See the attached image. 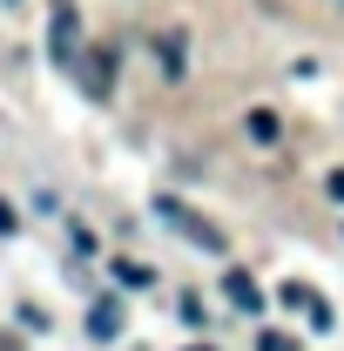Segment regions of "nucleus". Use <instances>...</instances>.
Instances as JSON below:
<instances>
[{
	"label": "nucleus",
	"instance_id": "obj_12",
	"mask_svg": "<svg viewBox=\"0 0 344 351\" xmlns=\"http://www.w3.org/2000/svg\"><path fill=\"white\" fill-rule=\"evenodd\" d=\"M7 230H14V210H7V203H0V237H7Z\"/></svg>",
	"mask_w": 344,
	"mask_h": 351
},
{
	"label": "nucleus",
	"instance_id": "obj_10",
	"mask_svg": "<svg viewBox=\"0 0 344 351\" xmlns=\"http://www.w3.org/2000/svg\"><path fill=\"white\" fill-rule=\"evenodd\" d=\"M257 351H297V338H291V331H263Z\"/></svg>",
	"mask_w": 344,
	"mask_h": 351
},
{
	"label": "nucleus",
	"instance_id": "obj_7",
	"mask_svg": "<svg viewBox=\"0 0 344 351\" xmlns=\"http://www.w3.org/2000/svg\"><path fill=\"white\" fill-rule=\"evenodd\" d=\"M115 284H122V291H149V284H156V270H149V263H135V257H115Z\"/></svg>",
	"mask_w": 344,
	"mask_h": 351
},
{
	"label": "nucleus",
	"instance_id": "obj_2",
	"mask_svg": "<svg viewBox=\"0 0 344 351\" xmlns=\"http://www.w3.org/2000/svg\"><path fill=\"white\" fill-rule=\"evenodd\" d=\"M75 75H82V95L88 101H115V75H122V47H82V68H75Z\"/></svg>",
	"mask_w": 344,
	"mask_h": 351
},
{
	"label": "nucleus",
	"instance_id": "obj_13",
	"mask_svg": "<svg viewBox=\"0 0 344 351\" xmlns=\"http://www.w3.org/2000/svg\"><path fill=\"white\" fill-rule=\"evenodd\" d=\"M331 7H338V14H344V0H331Z\"/></svg>",
	"mask_w": 344,
	"mask_h": 351
},
{
	"label": "nucleus",
	"instance_id": "obj_6",
	"mask_svg": "<svg viewBox=\"0 0 344 351\" xmlns=\"http://www.w3.org/2000/svg\"><path fill=\"white\" fill-rule=\"evenodd\" d=\"M88 338H101V345L122 338V304H115V298H101V304L88 311Z\"/></svg>",
	"mask_w": 344,
	"mask_h": 351
},
{
	"label": "nucleus",
	"instance_id": "obj_3",
	"mask_svg": "<svg viewBox=\"0 0 344 351\" xmlns=\"http://www.w3.org/2000/svg\"><path fill=\"white\" fill-rule=\"evenodd\" d=\"M47 54L75 75L82 68V27H75V0H54L47 7Z\"/></svg>",
	"mask_w": 344,
	"mask_h": 351
},
{
	"label": "nucleus",
	"instance_id": "obj_8",
	"mask_svg": "<svg viewBox=\"0 0 344 351\" xmlns=\"http://www.w3.org/2000/svg\"><path fill=\"white\" fill-rule=\"evenodd\" d=\"M156 54H162V75H182V34H162Z\"/></svg>",
	"mask_w": 344,
	"mask_h": 351
},
{
	"label": "nucleus",
	"instance_id": "obj_5",
	"mask_svg": "<svg viewBox=\"0 0 344 351\" xmlns=\"http://www.w3.org/2000/svg\"><path fill=\"white\" fill-rule=\"evenodd\" d=\"M223 298L243 311V317H263V291H257V277H250V270H223Z\"/></svg>",
	"mask_w": 344,
	"mask_h": 351
},
{
	"label": "nucleus",
	"instance_id": "obj_1",
	"mask_svg": "<svg viewBox=\"0 0 344 351\" xmlns=\"http://www.w3.org/2000/svg\"><path fill=\"white\" fill-rule=\"evenodd\" d=\"M156 210H162V223H169L175 237H189L196 250H210V257H223V250H230V237H223L210 217H196L189 203H175V196H156Z\"/></svg>",
	"mask_w": 344,
	"mask_h": 351
},
{
	"label": "nucleus",
	"instance_id": "obj_9",
	"mask_svg": "<svg viewBox=\"0 0 344 351\" xmlns=\"http://www.w3.org/2000/svg\"><path fill=\"white\" fill-rule=\"evenodd\" d=\"M250 135H257V142H277V115L257 108V115H250Z\"/></svg>",
	"mask_w": 344,
	"mask_h": 351
},
{
	"label": "nucleus",
	"instance_id": "obj_11",
	"mask_svg": "<svg viewBox=\"0 0 344 351\" xmlns=\"http://www.w3.org/2000/svg\"><path fill=\"white\" fill-rule=\"evenodd\" d=\"M324 189H331V196L344 203V169H331V176H324Z\"/></svg>",
	"mask_w": 344,
	"mask_h": 351
},
{
	"label": "nucleus",
	"instance_id": "obj_4",
	"mask_svg": "<svg viewBox=\"0 0 344 351\" xmlns=\"http://www.w3.org/2000/svg\"><path fill=\"white\" fill-rule=\"evenodd\" d=\"M284 304H291V311H304V324H310V331H331V324H338V317H331V304H324L310 284H297V277L284 284Z\"/></svg>",
	"mask_w": 344,
	"mask_h": 351
},
{
	"label": "nucleus",
	"instance_id": "obj_14",
	"mask_svg": "<svg viewBox=\"0 0 344 351\" xmlns=\"http://www.w3.org/2000/svg\"><path fill=\"white\" fill-rule=\"evenodd\" d=\"M196 351H210V345H196Z\"/></svg>",
	"mask_w": 344,
	"mask_h": 351
}]
</instances>
